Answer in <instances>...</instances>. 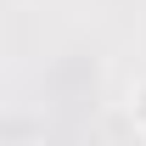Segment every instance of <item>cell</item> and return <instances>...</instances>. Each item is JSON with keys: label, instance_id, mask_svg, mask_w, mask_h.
Returning a JSON list of instances; mask_svg holds the SVG:
<instances>
[{"label": "cell", "instance_id": "1", "mask_svg": "<svg viewBox=\"0 0 146 146\" xmlns=\"http://www.w3.org/2000/svg\"><path fill=\"white\" fill-rule=\"evenodd\" d=\"M129 107H135V124H146V84H135V101Z\"/></svg>", "mask_w": 146, "mask_h": 146}]
</instances>
